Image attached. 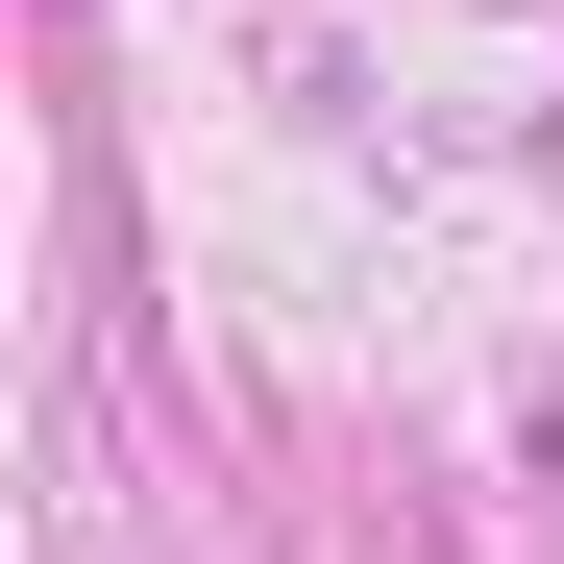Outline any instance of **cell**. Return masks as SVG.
<instances>
[]
</instances>
